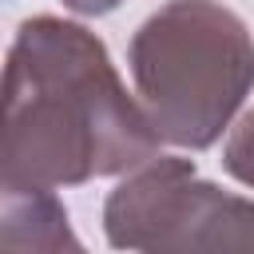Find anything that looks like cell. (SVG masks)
<instances>
[{
  "label": "cell",
  "instance_id": "3",
  "mask_svg": "<svg viewBox=\"0 0 254 254\" xmlns=\"http://www.w3.org/2000/svg\"><path fill=\"white\" fill-rule=\"evenodd\" d=\"M139 254H254V202L190 175Z\"/></svg>",
  "mask_w": 254,
  "mask_h": 254
},
{
  "label": "cell",
  "instance_id": "6",
  "mask_svg": "<svg viewBox=\"0 0 254 254\" xmlns=\"http://www.w3.org/2000/svg\"><path fill=\"white\" fill-rule=\"evenodd\" d=\"M123 0H64V8L67 12H75V16H107V12H115Z\"/></svg>",
  "mask_w": 254,
  "mask_h": 254
},
{
  "label": "cell",
  "instance_id": "2",
  "mask_svg": "<svg viewBox=\"0 0 254 254\" xmlns=\"http://www.w3.org/2000/svg\"><path fill=\"white\" fill-rule=\"evenodd\" d=\"M135 95L163 143L206 151L254 91V36L218 0H167L131 44Z\"/></svg>",
  "mask_w": 254,
  "mask_h": 254
},
{
  "label": "cell",
  "instance_id": "1",
  "mask_svg": "<svg viewBox=\"0 0 254 254\" xmlns=\"http://www.w3.org/2000/svg\"><path fill=\"white\" fill-rule=\"evenodd\" d=\"M163 135L127 95L103 40L75 20L32 16L4 64L0 187H79L159 159Z\"/></svg>",
  "mask_w": 254,
  "mask_h": 254
},
{
  "label": "cell",
  "instance_id": "4",
  "mask_svg": "<svg viewBox=\"0 0 254 254\" xmlns=\"http://www.w3.org/2000/svg\"><path fill=\"white\" fill-rule=\"evenodd\" d=\"M0 254H87L56 190L4 187L0 190Z\"/></svg>",
  "mask_w": 254,
  "mask_h": 254
},
{
  "label": "cell",
  "instance_id": "5",
  "mask_svg": "<svg viewBox=\"0 0 254 254\" xmlns=\"http://www.w3.org/2000/svg\"><path fill=\"white\" fill-rule=\"evenodd\" d=\"M222 167L230 179H238L242 187L254 190V111H246L238 119V127L230 131V139L222 147Z\"/></svg>",
  "mask_w": 254,
  "mask_h": 254
}]
</instances>
